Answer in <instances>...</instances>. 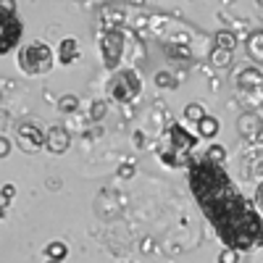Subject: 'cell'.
<instances>
[{
	"label": "cell",
	"instance_id": "22",
	"mask_svg": "<svg viewBox=\"0 0 263 263\" xmlns=\"http://www.w3.org/2000/svg\"><path fill=\"white\" fill-rule=\"evenodd\" d=\"M218 263H239V250H234V248H227L221 255H218Z\"/></svg>",
	"mask_w": 263,
	"mask_h": 263
},
{
	"label": "cell",
	"instance_id": "4",
	"mask_svg": "<svg viewBox=\"0 0 263 263\" xmlns=\"http://www.w3.org/2000/svg\"><path fill=\"white\" fill-rule=\"evenodd\" d=\"M140 92H142V77L135 69H121V71L114 74L111 82H108V98L114 103L129 105L140 98Z\"/></svg>",
	"mask_w": 263,
	"mask_h": 263
},
{
	"label": "cell",
	"instance_id": "29",
	"mask_svg": "<svg viewBox=\"0 0 263 263\" xmlns=\"http://www.w3.org/2000/svg\"><path fill=\"white\" fill-rule=\"evenodd\" d=\"M48 263H63V260H48Z\"/></svg>",
	"mask_w": 263,
	"mask_h": 263
},
{
	"label": "cell",
	"instance_id": "6",
	"mask_svg": "<svg viewBox=\"0 0 263 263\" xmlns=\"http://www.w3.org/2000/svg\"><path fill=\"white\" fill-rule=\"evenodd\" d=\"M24 37V21L18 16H3L0 21V55H11Z\"/></svg>",
	"mask_w": 263,
	"mask_h": 263
},
{
	"label": "cell",
	"instance_id": "1",
	"mask_svg": "<svg viewBox=\"0 0 263 263\" xmlns=\"http://www.w3.org/2000/svg\"><path fill=\"white\" fill-rule=\"evenodd\" d=\"M187 168H190V190L203 216L216 229L218 239L227 248H234L239 253L258 250L263 245L260 211L237 190L224 163L197 158Z\"/></svg>",
	"mask_w": 263,
	"mask_h": 263
},
{
	"label": "cell",
	"instance_id": "12",
	"mask_svg": "<svg viewBox=\"0 0 263 263\" xmlns=\"http://www.w3.org/2000/svg\"><path fill=\"white\" fill-rule=\"evenodd\" d=\"M258 129H260V119L258 116H253V114L239 116V135L242 137H255Z\"/></svg>",
	"mask_w": 263,
	"mask_h": 263
},
{
	"label": "cell",
	"instance_id": "15",
	"mask_svg": "<svg viewBox=\"0 0 263 263\" xmlns=\"http://www.w3.org/2000/svg\"><path fill=\"white\" fill-rule=\"evenodd\" d=\"M213 42H216V48H224V50H232V53H234V48H237V37H234V32H229V29H218V32L213 34Z\"/></svg>",
	"mask_w": 263,
	"mask_h": 263
},
{
	"label": "cell",
	"instance_id": "26",
	"mask_svg": "<svg viewBox=\"0 0 263 263\" xmlns=\"http://www.w3.org/2000/svg\"><path fill=\"white\" fill-rule=\"evenodd\" d=\"M8 153H11V140L3 135V137H0V158H6Z\"/></svg>",
	"mask_w": 263,
	"mask_h": 263
},
{
	"label": "cell",
	"instance_id": "5",
	"mask_svg": "<svg viewBox=\"0 0 263 263\" xmlns=\"http://www.w3.org/2000/svg\"><path fill=\"white\" fill-rule=\"evenodd\" d=\"M100 58L105 69H119L124 61V50H126V34L121 29H108L100 34Z\"/></svg>",
	"mask_w": 263,
	"mask_h": 263
},
{
	"label": "cell",
	"instance_id": "3",
	"mask_svg": "<svg viewBox=\"0 0 263 263\" xmlns=\"http://www.w3.org/2000/svg\"><path fill=\"white\" fill-rule=\"evenodd\" d=\"M55 63V50L48 45V42H29V45H24L18 50V69L29 74V77H42L48 74L53 69Z\"/></svg>",
	"mask_w": 263,
	"mask_h": 263
},
{
	"label": "cell",
	"instance_id": "8",
	"mask_svg": "<svg viewBox=\"0 0 263 263\" xmlns=\"http://www.w3.org/2000/svg\"><path fill=\"white\" fill-rule=\"evenodd\" d=\"M45 147L53 153V156H63V153L71 147V135H69L63 126H53V129H48Z\"/></svg>",
	"mask_w": 263,
	"mask_h": 263
},
{
	"label": "cell",
	"instance_id": "10",
	"mask_svg": "<svg viewBox=\"0 0 263 263\" xmlns=\"http://www.w3.org/2000/svg\"><path fill=\"white\" fill-rule=\"evenodd\" d=\"M237 84H239V90H260L263 74L255 69V66H245V69L237 74Z\"/></svg>",
	"mask_w": 263,
	"mask_h": 263
},
{
	"label": "cell",
	"instance_id": "14",
	"mask_svg": "<svg viewBox=\"0 0 263 263\" xmlns=\"http://www.w3.org/2000/svg\"><path fill=\"white\" fill-rule=\"evenodd\" d=\"M248 55L253 61H263V29H258L248 37Z\"/></svg>",
	"mask_w": 263,
	"mask_h": 263
},
{
	"label": "cell",
	"instance_id": "13",
	"mask_svg": "<svg viewBox=\"0 0 263 263\" xmlns=\"http://www.w3.org/2000/svg\"><path fill=\"white\" fill-rule=\"evenodd\" d=\"M45 258L48 260H66L69 258V245L61 242V239H53V242L45 245Z\"/></svg>",
	"mask_w": 263,
	"mask_h": 263
},
{
	"label": "cell",
	"instance_id": "11",
	"mask_svg": "<svg viewBox=\"0 0 263 263\" xmlns=\"http://www.w3.org/2000/svg\"><path fill=\"white\" fill-rule=\"evenodd\" d=\"M218 132H221V124H218V119L216 116H203L200 121H197V135H200L203 140H213Z\"/></svg>",
	"mask_w": 263,
	"mask_h": 263
},
{
	"label": "cell",
	"instance_id": "2",
	"mask_svg": "<svg viewBox=\"0 0 263 263\" xmlns=\"http://www.w3.org/2000/svg\"><path fill=\"white\" fill-rule=\"evenodd\" d=\"M200 142V135H190L182 124H171L166 132V142L161 145L158 156L161 163L168 168H187L192 163V150Z\"/></svg>",
	"mask_w": 263,
	"mask_h": 263
},
{
	"label": "cell",
	"instance_id": "21",
	"mask_svg": "<svg viewBox=\"0 0 263 263\" xmlns=\"http://www.w3.org/2000/svg\"><path fill=\"white\" fill-rule=\"evenodd\" d=\"M105 114H108V105H105V100H95V103H92V111H90L92 121H100V119H105Z\"/></svg>",
	"mask_w": 263,
	"mask_h": 263
},
{
	"label": "cell",
	"instance_id": "28",
	"mask_svg": "<svg viewBox=\"0 0 263 263\" xmlns=\"http://www.w3.org/2000/svg\"><path fill=\"white\" fill-rule=\"evenodd\" d=\"M132 174H135V166H132V163H124V166H121V171H119V177H124V179H129V177H132Z\"/></svg>",
	"mask_w": 263,
	"mask_h": 263
},
{
	"label": "cell",
	"instance_id": "16",
	"mask_svg": "<svg viewBox=\"0 0 263 263\" xmlns=\"http://www.w3.org/2000/svg\"><path fill=\"white\" fill-rule=\"evenodd\" d=\"M232 50H224V48H213L211 50V63L216 66V69H227V66L232 63Z\"/></svg>",
	"mask_w": 263,
	"mask_h": 263
},
{
	"label": "cell",
	"instance_id": "25",
	"mask_svg": "<svg viewBox=\"0 0 263 263\" xmlns=\"http://www.w3.org/2000/svg\"><path fill=\"white\" fill-rule=\"evenodd\" d=\"M3 6V16H16V0H0Z\"/></svg>",
	"mask_w": 263,
	"mask_h": 263
},
{
	"label": "cell",
	"instance_id": "19",
	"mask_svg": "<svg viewBox=\"0 0 263 263\" xmlns=\"http://www.w3.org/2000/svg\"><path fill=\"white\" fill-rule=\"evenodd\" d=\"M153 82H156L161 90H174V87H177V77L168 74V71H158L156 77H153Z\"/></svg>",
	"mask_w": 263,
	"mask_h": 263
},
{
	"label": "cell",
	"instance_id": "30",
	"mask_svg": "<svg viewBox=\"0 0 263 263\" xmlns=\"http://www.w3.org/2000/svg\"><path fill=\"white\" fill-rule=\"evenodd\" d=\"M121 263H132V260H121Z\"/></svg>",
	"mask_w": 263,
	"mask_h": 263
},
{
	"label": "cell",
	"instance_id": "23",
	"mask_svg": "<svg viewBox=\"0 0 263 263\" xmlns=\"http://www.w3.org/2000/svg\"><path fill=\"white\" fill-rule=\"evenodd\" d=\"M166 53H168L171 58H187V55H190V50H187V48H179V45H166Z\"/></svg>",
	"mask_w": 263,
	"mask_h": 263
},
{
	"label": "cell",
	"instance_id": "17",
	"mask_svg": "<svg viewBox=\"0 0 263 263\" xmlns=\"http://www.w3.org/2000/svg\"><path fill=\"white\" fill-rule=\"evenodd\" d=\"M203 116H205V108H203L200 103H187V105H184V119H187L190 124H197Z\"/></svg>",
	"mask_w": 263,
	"mask_h": 263
},
{
	"label": "cell",
	"instance_id": "9",
	"mask_svg": "<svg viewBox=\"0 0 263 263\" xmlns=\"http://www.w3.org/2000/svg\"><path fill=\"white\" fill-rule=\"evenodd\" d=\"M79 58V40L77 37H63L58 42V50H55V61L61 66H71Z\"/></svg>",
	"mask_w": 263,
	"mask_h": 263
},
{
	"label": "cell",
	"instance_id": "24",
	"mask_svg": "<svg viewBox=\"0 0 263 263\" xmlns=\"http://www.w3.org/2000/svg\"><path fill=\"white\" fill-rule=\"evenodd\" d=\"M16 195V187L8 182V184H3V211L8 208V203H11V197Z\"/></svg>",
	"mask_w": 263,
	"mask_h": 263
},
{
	"label": "cell",
	"instance_id": "20",
	"mask_svg": "<svg viewBox=\"0 0 263 263\" xmlns=\"http://www.w3.org/2000/svg\"><path fill=\"white\" fill-rule=\"evenodd\" d=\"M79 108V98L77 95H63L61 100H58V111L61 114H74Z\"/></svg>",
	"mask_w": 263,
	"mask_h": 263
},
{
	"label": "cell",
	"instance_id": "18",
	"mask_svg": "<svg viewBox=\"0 0 263 263\" xmlns=\"http://www.w3.org/2000/svg\"><path fill=\"white\" fill-rule=\"evenodd\" d=\"M203 158H208V161H213V163H224L227 161V147L224 145H211L205 153H203Z\"/></svg>",
	"mask_w": 263,
	"mask_h": 263
},
{
	"label": "cell",
	"instance_id": "7",
	"mask_svg": "<svg viewBox=\"0 0 263 263\" xmlns=\"http://www.w3.org/2000/svg\"><path fill=\"white\" fill-rule=\"evenodd\" d=\"M16 135H18L21 145H24V150H29V153L40 150L42 145H45V140H48V132H42L34 124H18L16 126Z\"/></svg>",
	"mask_w": 263,
	"mask_h": 263
},
{
	"label": "cell",
	"instance_id": "27",
	"mask_svg": "<svg viewBox=\"0 0 263 263\" xmlns=\"http://www.w3.org/2000/svg\"><path fill=\"white\" fill-rule=\"evenodd\" d=\"M255 208L258 211H263V182L258 184V190H255Z\"/></svg>",
	"mask_w": 263,
	"mask_h": 263
}]
</instances>
